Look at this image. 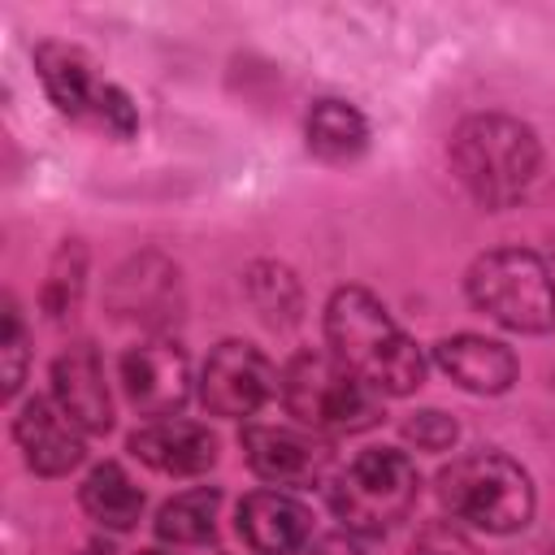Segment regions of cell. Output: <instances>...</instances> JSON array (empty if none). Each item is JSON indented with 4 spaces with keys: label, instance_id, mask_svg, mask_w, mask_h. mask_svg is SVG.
<instances>
[{
    "label": "cell",
    "instance_id": "cell-13",
    "mask_svg": "<svg viewBox=\"0 0 555 555\" xmlns=\"http://www.w3.org/2000/svg\"><path fill=\"white\" fill-rule=\"evenodd\" d=\"M82 429L56 408L52 395H30L13 416V442L35 477H65L82 464Z\"/></svg>",
    "mask_w": 555,
    "mask_h": 555
},
{
    "label": "cell",
    "instance_id": "cell-26",
    "mask_svg": "<svg viewBox=\"0 0 555 555\" xmlns=\"http://www.w3.org/2000/svg\"><path fill=\"white\" fill-rule=\"evenodd\" d=\"M139 555H169V551H139Z\"/></svg>",
    "mask_w": 555,
    "mask_h": 555
},
{
    "label": "cell",
    "instance_id": "cell-23",
    "mask_svg": "<svg viewBox=\"0 0 555 555\" xmlns=\"http://www.w3.org/2000/svg\"><path fill=\"white\" fill-rule=\"evenodd\" d=\"M408 555H486V551L468 538V529L460 520H425L412 533Z\"/></svg>",
    "mask_w": 555,
    "mask_h": 555
},
{
    "label": "cell",
    "instance_id": "cell-9",
    "mask_svg": "<svg viewBox=\"0 0 555 555\" xmlns=\"http://www.w3.org/2000/svg\"><path fill=\"white\" fill-rule=\"evenodd\" d=\"M195 395L208 416L243 421V416H256L278 395V369L256 343L221 338L195 377Z\"/></svg>",
    "mask_w": 555,
    "mask_h": 555
},
{
    "label": "cell",
    "instance_id": "cell-25",
    "mask_svg": "<svg viewBox=\"0 0 555 555\" xmlns=\"http://www.w3.org/2000/svg\"><path fill=\"white\" fill-rule=\"evenodd\" d=\"M308 555H364V546H360V538H351V533H325V538L312 542Z\"/></svg>",
    "mask_w": 555,
    "mask_h": 555
},
{
    "label": "cell",
    "instance_id": "cell-18",
    "mask_svg": "<svg viewBox=\"0 0 555 555\" xmlns=\"http://www.w3.org/2000/svg\"><path fill=\"white\" fill-rule=\"evenodd\" d=\"M78 503H82V512H87L100 529H113V533L134 529L139 516H143V490L134 486V477H130L117 460H104V464H95V468L82 477Z\"/></svg>",
    "mask_w": 555,
    "mask_h": 555
},
{
    "label": "cell",
    "instance_id": "cell-17",
    "mask_svg": "<svg viewBox=\"0 0 555 555\" xmlns=\"http://www.w3.org/2000/svg\"><path fill=\"white\" fill-rule=\"evenodd\" d=\"M304 139H308V152L325 165H351L369 152V121L356 104L347 100H317L304 117Z\"/></svg>",
    "mask_w": 555,
    "mask_h": 555
},
{
    "label": "cell",
    "instance_id": "cell-14",
    "mask_svg": "<svg viewBox=\"0 0 555 555\" xmlns=\"http://www.w3.org/2000/svg\"><path fill=\"white\" fill-rule=\"evenodd\" d=\"M130 455L160 477H199L217 464V434L186 416H160L126 438Z\"/></svg>",
    "mask_w": 555,
    "mask_h": 555
},
{
    "label": "cell",
    "instance_id": "cell-19",
    "mask_svg": "<svg viewBox=\"0 0 555 555\" xmlns=\"http://www.w3.org/2000/svg\"><path fill=\"white\" fill-rule=\"evenodd\" d=\"M243 295L251 304V312L269 325V330H291L304 321V286L299 278L278 264V260H256L243 273Z\"/></svg>",
    "mask_w": 555,
    "mask_h": 555
},
{
    "label": "cell",
    "instance_id": "cell-4",
    "mask_svg": "<svg viewBox=\"0 0 555 555\" xmlns=\"http://www.w3.org/2000/svg\"><path fill=\"white\" fill-rule=\"evenodd\" d=\"M416 494L421 473L399 447H364L325 481V503L351 538H386L399 520H408Z\"/></svg>",
    "mask_w": 555,
    "mask_h": 555
},
{
    "label": "cell",
    "instance_id": "cell-20",
    "mask_svg": "<svg viewBox=\"0 0 555 555\" xmlns=\"http://www.w3.org/2000/svg\"><path fill=\"white\" fill-rule=\"evenodd\" d=\"M221 512V490L217 486H191L173 499L160 503L156 512V538L169 546H199L212 538Z\"/></svg>",
    "mask_w": 555,
    "mask_h": 555
},
{
    "label": "cell",
    "instance_id": "cell-8",
    "mask_svg": "<svg viewBox=\"0 0 555 555\" xmlns=\"http://www.w3.org/2000/svg\"><path fill=\"white\" fill-rule=\"evenodd\" d=\"M104 308L113 321L134 325L147 338H169V330L182 321V308H186L182 269L156 247L134 251L104 282Z\"/></svg>",
    "mask_w": 555,
    "mask_h": 555
},
{
    "label": "cell",
    "instance_id": "cell-24",
    "mask_svg": "<svg viewBox=\"0 0 555 555\" xmlns=\"http://www.w3.org/2000/svg\"><path fill=\"white\" fill-rule=\"evenodd\" d=\"M403 438L416 447V451H451L455 438H460V425L455 416H447L442 408H421L403 421Z\"/></svg>",
    "mask_w": 555,
    "mask_h": 555
},
{
    "label": "cell",
    "instance_id": "cell-6",
    "mask_svg": "<svg viewBox=\"0 0 555 555\" xmlns=\"http://www.w3.org/2000/svg\"><path fill=\"white\" fill-rule=\"evenodd\" d=\"M468 304L512 334L555 330V273L529 247H490L464 273Z\"/></svg>",
    "mask_w": 555,
    "mask_h": 555
},
{
    "label": "cell",
    "instance_id": "cell-11",
    "mask_svg": "<svg viewBox=\"0 0 555 555\" xmlns=\"http://www.w3.org/2000/svg\"><path fill=\"white\" fill-rule=\"evenodd\" d=\"M238 447H243L247 468L273 490L312 486L334 464L330 442L304 425H243Z\"/></svg>",
    "mask_w": 555,
    "mask_h": 555
},
{
    "label": "cell",
    "instance_id": "cell-3",
    "mask_svg": "<svg viewBox=\"0 0 555 555\" xmlns=\"http://www.w3.org/2000/svg\"><path fill=\"white\" fill-rule=\"evenodd\" d=\"M438 503L451 512V520L481 529V533H516L538 512L533 477L520 460L507 451L481 447L455 455L438 473Z\"/></svg>",
    "mask_w": 555,
    "mask_h": 555
},
{
    "label": "cell",
    "instance_id": "cell-2",
    "mask_svg": "<svg viewBox=\"0 0 555 555\" xmlns=\"http://www.w3.org/2000/svg\"><path fill=\"white\" fill-rule=\"evenodd\" d=\"M447 160L473 204L503 212L533 191L542 173V143L538 130L512 113H473L451 130Z\"/></svg>",
    "mask_w": 555,
    "mask_h": 555
},
{
    "label": "cell",
    "instance_id": "cell-7",
    "mask_svg": "<svg viewBox=\"0 0 555 555\" xmlns=\"http://www.w3.org/2000/svg\"><path fill=\"white\" fill-rule=\"evenodd\" d=\"M30 56H35V74L43 82V95L52 100V108L61 117L95 126L113 139H130L139 130L134 100L117 82H108L82 48L61 43V39H43V43H35Z\"/></svg>",
    "mask_w": 555,
    "mask_h": 555
},
{
    "label": "cell",
    "instance_id": "cell-22",
    "mask_svg": "<svg viewBox=\"0 0 555 555\" xmlns=\"http://www.w3.org/2000/svg\"><path fill=\"white\" fill-rule=\"evenodd\" d=\"M4 330H0V395L17 399L22 382H26V364H30V347H26V325H22V308L13 295H4Z\"/></svg>",
    "mask_w": 555,
    "mask_h": 555
},
{
    "label": "cell",
    "instance_id": "cell-1",
    "mask_svg": "<svg viewBox=\"0 0 555 555\" xmlns=\"http://www.w3.org/2000/svg\"><path fill=\"white\" fill-rule=\"evenodd\" d=\"M325 351L356 373L373 395L403 399L425 382V351L390 317V308L364 286H338L325 299Z\"/></svg>",
    "mask_w": 555,
    "mask_h": 555
},
{
    "label": "cell",
    "instance_id": "cell-5",
    "mask_svg": "<svg viewBox=\"0 0 555 555\" xmlns=\"http://www.w3.org/2000/svg\"><path fill=\"white\" fill-rule=\"evenodd\" d=\"M278 399L295 425L321 438L364 434L382 421V395H373L330 351H312V347L295 351L278 369Z\"/></svg>",
    "mask_w": 555,
    "mask_h": 555
},
{
    "label": "cell",
    "instance_id": "cell-21",
    "mask_svg": "<svg viewBox=\"0 0 555 555\" xmlns=\"http://www.w3.org/2000/svg\"><path fill=\"white\" fill-rule=\"evenodd\" d=\"M87 291V243L82 238H61V247L48 260V278L39 286V308L48 321H65L78 312Z\"/></svg>",
    "mask_w": 555,
    "mask_h": 555
},
{
    "label": "cell",
    "instance_id": "cell-12",
    "mask_svg": "<svg viewBox=\"0 0 555 555\" xmlns=\"http://www.w3.org/2000/svg\"><path fill=\"white\" fill-rule=\"evenodd\" d=\"M56 408L82 429V434H108L113 429V395L104 377V360L95 343L74 338L48 369Z\"/></svg>",
    "mask_w": 555,
    "mask_h": 555
},
{
    "label": "cell",
    "instance_id": "cell-10",
    "mask_svg": "<svg viewBox=\"0 0 555 555\" xmlns=\"http://www.w3.org/2000/svg\"><path fill=\"white\" fill-rule=\"evenodd\" d=\"M121 390L130 399L134 412L160 421V416H182L195 377H191V360L173 338H139L134 347H126L121 364H117Z\"/></svg>",
    "mask_w": 555,
    "mask_h": 555
},
{
    "label": "cell",
    "instance_id": "cell-16",
    "mask_svg": "<svg viewBox=\"0 0 555 555\" xmlns=\"http://www.w3.org/2000/svg\"><path fill=\"white\" fill-rule=\"evenodd\" d=\"M434 364L468 395H507L516 386V356L507 343L486 338V334H451L434 343Z\"/></svg>",
    "mask_w": 555,
    "mask_h": 555
},
{
    "label": "cell",
    "instance_id": "cell-15",
    "mask_svg": "<svg viewBox=\"0 0 555 555\" xmlns=\"http://www.w3.org/2000/svg\"><path fill=\"white\" fill-rule=\"evenodd\" d=\"M234 529L251 555H295L312 542V512L286 490H251L234 507Z\"/></svg>",
    "mask_w": 555,
    "mask_h": 555
}]
</instances>
